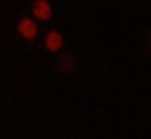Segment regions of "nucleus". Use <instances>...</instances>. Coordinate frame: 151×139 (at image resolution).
Segmentation results:
<instances>
[{
  "instance_id": "nucleus-1",
  "label": "nucleus",
  "mask_w": 151,
  "mask_h": 139,
  "mask_svg": "<svg viewBox=\"0 0 151 139\" xmlns=\"http://www.w3.org/2000/svg\"><path fill=\"white\" fill-rule=\"evenodd\" d=\"M18 32L27 40H34L38 34V28H37V24L31 18H24L18 24Z\"/></svg>"
},
{
  "instance_id": "nucleus-3",
  "label": "nucleus",
  "mask_w": 151,
  "mask_h": 139,
  "mask_svg": "<svg viewBox=\"0 0 151 139\" xmlns=\"http://www.w3.org/2000/svg\"><path fill=\"white\" fill-rule=\"evenodd\" d=\"M63 46V37L60 32L57 31H50L47 35H46V48L49 51H59L60 47Z\"/></svg>"
},
{
  "instance_id": "nucleus-2",
  "label": "nucleus",
  "mask_w": 151,
  "mask_h": 139,
  "mask_svg": "<svg viewBox=\"0 0 151 139\" xmlns=\"http://www.w3.org/2000/svg\"><path fill=\"white\" fill-rule=\"evenodd\" d=\"M32 13L40 21H49L51 18V7L47 0H37L32 9Z\"/></svg>"
}]
</instances>
